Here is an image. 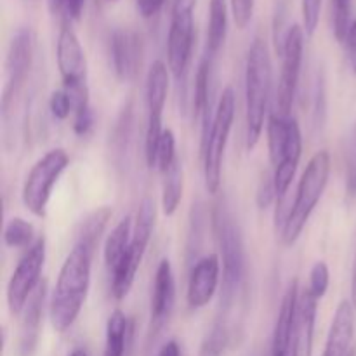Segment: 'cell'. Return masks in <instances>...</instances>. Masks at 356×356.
I'll use <instances>...</instances> for the list:
<instances>
[{
	"label": "cell",
	"instance_id": "277c9868",
	"mask_svg": "<svg viewBox=\"0 0 356 356\" xmlns=\"http://www.w3.org/2000/svg\"><path fill=\"white\" fill-rule=\"evenodd\" d=\"M329 176L330 155L329 152L322 149V152L315 153L306 165V170L299 179L294 204H292L287 218L284 219L280 238L285 247L294 245L299 240L306 222L309 221L316 204L320 202L327 184H329Z\"/></svg>",
	"mask_w": 356,
	"mask_h": 356
},
{
	"label": "cell",
	"instance_id": "f35d334b",
	"mask_svg": "<svg viewBox=\"0 0 356 356\" xmlns=\"http://www.w3.org/2000/svg\"><path fill=\"white\" fill-rule=\"evenodd\" d=\"M94 124V113L92 110L86 111V113H80L73 117V132L76 136H87L92 129Z\"/></svg>",
	"mask_w": 356,
	"mask_h": 356
},
{
	"label": "cell",
	"instance_id": "484cf974",
	"mask_svg": "<svg viewBox=\"0 0 356 356\" xmlns=\"http://www.w3.org/2000/svg\"><path fill=\"white\" fill-rule=\"evenodd\" d=\"M183 163L177 159L174 165L163 174L162 188V211L167 218L176 214L181 200H183Z\"/></svg>",
	"mask_w": 356,
	"mask_h": 356
},
{
	"label": "cell",
	"instance_id": "1f68e13d",
	"mask_svg": "<svg viewBox=\"0 0 356 356\" xmlns=\"http://www.w3.org/2000/svg\"><path fill=\"white\" fill-rule=\"evenodd\" d=\"M323 0H301L302 30L306 37H313L320 24V13H322Z\"/></svg>",
	"mask_w": 356,
	"mask_h": 356
},
{
	"label": "cell",
	"instance_id": "8d00e7d4",
	"mask_svg": "<svg viewBox=\"0 0 356 356\" xmlns=\"http://www.w3.org/2000/svg\"><path fill=\"white\" fill-rule=\"evenodd\" d=\"M344 49H346V58L350 63L351 72L356 75V19L351 21V26L348 30L346 38H344Z\"/></svg>",
	"mask_w": 356,
	"mask_h": 356
},
{
	"label": "cell",
	"instance_id": "83f0119b",
	"mask_svg": "<svg viewBox=\"0 0 356 356\" xmlns=\"http://www.w3.org/2000/svg\"><path fill=\"white\" fill-rule=\"evenodd\" d=\"M35 229L31 222L23 218H13L3 229V243L9 249H26L35 243Z\"/></svg>",
	"mask_w": 356,
	"mask_h": 356
},
{
	"label": "cell",
	"instance_id": "52a82bcc",
	"mask_svg": "<svg viewBox=\"0 0 356 356\" xmlns=\"http://www.w3.org/2000/svg\"><path fill=\"white\" fill-rule=\"evenodd\" d=\"M155 218H156V207L153 198L146 197L139 204L138 214H136L134 228H132V238L129 250L125 252L124 259L117 264L113 271H111V294L117 301L127 298L131 292L132 285H134L136 275H138L139 266L143 263L146 249L152 240L153 228H155Z\"/></svg>",
	"mask_w": 356,
	"mask_h": 356
},
{
	"label": "cell",
	"instance_id": "d590c367",
	"mask_svg": "<svg viewBox=\"0 0 356 356\" xmlns=\"http://www.w3.org/2000/svg\"><path fill=\"white\" fill-rule=\"evenodd\" d=\"M346 193L348 197H356V124L353 129V141H351V153L346 169Z\"/></svg>",
	"mask_w": 356,
	"mask_h": 356
},
{
	"label": "cell",
	"instance_id": "ffe728a7",
	"mask_svg": "<svg viewBox=\"0 0 356 356\" xmlns=\"http://www.w3.org/2000/svg\"><path fill=\"white\" fill-rule=\"evenodd\" d=\"M176 301V282L174 271L169 259L160 261L153 282L152 296V323L155 329H160L169 320Z\"/></svg>",
	"mask_w": 356,
	"mask_h": 356
},
{
	"label": "cell",
	"instance_id": "836d02e7",
	"mask_svg": "<svg viewBox=\"0 0 356 356\" xmlns=\"http://www.w3.org/2000/svg\"><path fill=\"white\" fill-rule=\"evenodd\" d=\"M49 110H51L52 117L56 120H66L70 113H73V103L72 97L68 96L65 89L54 90L49 97Z\"/></svg>",
	"mask_w": 356,
	"mask_h": 356
},
{
	"label": "cell",
	"instance_id": "4dcf8cb0",
	"mask_svg": "<svg viewBox=\"0 0 356 356\" xmlns=\"http://www.w3.org/2000/svg\"><path fill=\"white\" fill-rule=\"evenodd\" d=\"M329 284H330L329 266H327L323 261H318V263H315V266L312 268V271H309L308 289L313 292V296H315L316 299H322L323 296L327 294V291H329Z\"/></svg>",
	"mask_w": 356,
	"mask_h": 356
},
{
	"label": "cell",
	"instance_id": "b9f144b4",
	"mask_svg": "<svg viewBox=\"0 0 356 356\" xmlns=\"http://www.w3.org/2000/svg\"><path fill=\"white\" fill-rule=\"evenodd\" d=\"M350 301L356 312V257H355V266H353V277H351V299Z\"/></svg>",
	"mask_w": 356,
	"mask_h": 356
},
{
	"label": "cell",
	"instance_id": "ab89813d",
	"mask_svg": "<svg viewBox=\"0 0 356 356\" xmlns=\"http://www.w3.org/2000/svg\"><path fill=\"white\" fill-rule=\"evenodd\" d=\"M165 2L167 0H136V7L143 17H153L163 9Z\"/></svg>",
	"mask_w": 356,
	"mask_h": 356
},
{
	"label": "cell",
	"instance_id": "7bdbcfd3",
	"mask_svg": "<svg viewBox=\"0 0 356 356\" xmlns=\"http://www.w3.org/2000/svg\"><path fill=\"white\" fill-rule=\"evenodd\" d=\"M68 356H87V351L83 350V348H76V350H73Z\"/></svg>",
	"mask_w": 356,
	"mask_h": 356
},
{
	"label": "cell",
	"instance_id": "f1b7e54d",
	"mask_svg": "<svg viewBox=\"0 0 356 356\" xmlns=\"http://www.w3.org/2000/svg\"><path fill=\"white\" fill-rule=\"evenodd\" d=\"M177 160L176 155V136L170 129H165L160 138L159 146H156V155H155V167L162 174H165L174 162Z\"/></svg>",
	"mask_w": 356,
	"mask_h": 356
},
{
	"label": "cell",
	"instance_id": "f546056e",
	"mask_svg": "<svg viewBox=\"0 0 356 356\" xmlns=\"http://www.w3.org/2000/svg\"><path fill=\"white\" fill-rule=\"evenodd\" d=\"M351 26V0H332L334 37L343 44Z\"/></svg>",
	"mask_w": 356,
	"mask_h": 356
},
{
	"label": "cell",
	"instance_id": "2e32d148",
	"mask_svg": "<svg viewBox=\"0 0 356 356\" xmlns=\"http://www.w3.org/2000/svg\"><path fill=\"white\" fill-rule=\"evenodd\" d=\"M316 312H318V299L313 296V292L309 289L299 292L294 330H292L291 356H313Z\"/></svg>",
	"mask_w": 356,
	"mask_h": 356
},
{
	"label": "cell",
	"instance_id": "ee69618b",
	"mask_svg": "<svg viewBox=\"0 0 356 356\" xmlns=\"http://www.w3.org/2000/svg\"><path fill=\"white\" fill-rule=\"evenodd\" d=\"M348 356H356V348H351L350 355H348Z\"/></svg>",
	"mask_w": 356,
	"mask_h": 356
},
{
	"label": "cell",
	"instance_id": "d6986e66",
	"mask_svg": "<svg viewBox=\"0 0 356 356\" xmlns=\"http://www.w3.org/2000/svg\"><path fill=\"white\" fill-rule=\"evenodd\" d=\"M299 284L298 280L289 285L287 292L282 298L280 309H278L277 323L273 330L270 356H291L292 355V330H294L296 309H298Z\"/></svg>",
	"mask_w": 356,
	"mask_h": 356
},
{
	"label": "cell",
	"instance_id": "60d3db41",
	"mask_svg": "<svg viewBox=\"0 0 356 356\" xmlns=\"http://www.w3.org/2000/svg\"><path fill=\"white\" fill-rule=\"evenodd\" d=\"M159 356H181L179 344L176 341H169L167 344H163L162 350L159 351Z\"/></svg>",
	"mask_w": 356,
	"mask_h": 356
},
{
	"label": "cell",
	"instance_id": "ba28073f",
	"mask_svg": "<svg viewBox=\"0 0 356 356\" xmlns=\"http://www.w3.org/2000/svg\"><path fill=\"white\" fill-rule=\"evenodd\" d=\"M68 153L63 148H56L45 153L42 159H38L30 169L23 183L21 198H23L26 211L33 214L35 218H45L52 188L56 186L63 172L68 169Z\"/></svg>",
	"mask_w": 356,
	"mask_h": 356
},
{
	"label": "cell",
	"instance_id": "4fadbf2b",
	"mask_svg": "<svg viewBox=\"0 0 356 356\" xmlns=\"http://www.w3.org/2000/svg\"><path fill=\"white\" fill-rule=\"evenodd\" d=\"M305 30L299 24H292L285 31L282 40V72L277 89V113L291 117L292 104L301 75L302 51H305Z\"/></svg>",
	"mask_w": 356,
	"mask_h": 356
},
{
	"label": "cell",
	"instance_id": "7402d4cb",
	"mask_svg": "<svg viewBox=\"0 0 356 356\" xmlns=\"http://www.w3.org/2000/svg\"><path fill=\"white\" fill-rule=\"evenodd\" d=\"M212 56L204 54L200 65H198L197 75H195V90H193V113L195 117L202 118V139L207 136L211 129L212 118V68H214Z\"/></svg>",
	"mask_w": 356,
	"mask_h": 356
},
{
	"label": "cell",
	"instance_id": "6da1fadb",
	"mask_svg": "<svg viewBox=\"0 0 356 356\" xmlns=\"http://www.w3.org/2000/svg\"><path fill=\"white\" fill-rule=\"evenodd\" d=\"M94 250L75 243L66 256L49 302V316L56 332H65L79 318L90 287Z\"/></svg>",
	"mask_w": 356,
	"mask_h": 356
},
{
	"label": "cell",
	"instance_id": "5b68a950",
	"mask_svg": "<svg viewBox=\"0 0 356 356\" xmlns=\"http://www.w3.org/2000/svg\"><path fill=\"white\" fill-rule=\"evenodd\" d=\"M236 113V96L232 87L222 90L214 110L211 129L207 136L202 139V159H204V179L205 190L211 195H218L221 188L222 160L225 149L228 145L229 132Z\"/></svg>",
	"mask_w": 356,
	"mask_h": 356
},
{
	"label": "cell",
	"instance_id": "7a4b0ae2",
	"mask_svg": "<svg viewBox=\"0 0 356 356\" xmlns=\"http://www.w3.org/2000/svg\"><path fill=\"white\" fill-rule=\"evenodd\" d=\"M273 68L268 44L256 38L247 52L245 63V125L247 149H254L259 143L268 115V103L271 96Z\"/></svg>",
	"mask_w": 356,
	"mask_h": 356
},
{
	"label": "cell",
	"instance_id": "9c48e42d",
	"mask_svg": "<svg viewBox=\"0 0 356 356\" xmlns=\"http://www.w3.org/2000/svg\"><path fill=\"white\" fill-rule=\"evenodd\" d=\"M195 6L197 0H172L167 37V66L177 82H184L193 54Z\"/></svg>",
	"mask_w": 356,
	"mask_h": 356
},
{
	"label": "cell",
	"instance_id": "3957f363",
	"mask_svg": "<svg viewBox=\"0 0 356 356\" xmlns=\"http://www.w3.org/2000/svg\"><path fill=\"white\" fill-rule=\"evenodd\" d=\"M212 225L221 252L219 259L222 261L221 308L228 312L245 277V247H243L238 222L235 221V216L228 209L226 202H219L216 205Z\"/></svg>",
	"mask_w": 356,
	"mask_h": 356
},
{
	"label": "cell",
	"instance_id": "603a6c76",
	"mask_svg": "<svg viewBox=\"0 0 356 356\" xmlns=\"http://www.w3.org/2000/svg\"><path fill=\"white\" fill-rule=\"evenodd\" d=\"M228 9H232L228 0H209V24H207V44L205 54H219L225 45L226 33H228Z\"/></svg>",
	"mask_w": 356,
	"mask_h": 356
},
{
	"label": "cell",
	"instance_id": "e575fe53",
	"mask_svg": "<svg viewBox=\"0 0 356 356\" xmlns=\"http://www.w3.org/2000/svg\"><path fill=\"white\" fill-rule=\"evenodd\" d=\"M254 6H256V0H229L233 21L238 30H245L250 24L254 16Z\"/></svg>",
	"mask_w": 356,
	"mask_h": 356
},
{
	"label": "cell",
	"instance_id": "e0dca14e",
	"mask_svg": "<svg viewBox=\"0 0 356 356\" xmlns=\"http://www.w3.org/2000/svg\"><path fill=\"white\" fill-rule=\"evenodd\" d=\"M47 298V284L42 282L37 291L24 306L19 320V334H17V356H33L40 337L42 315Z\"/></svg>",
	"mask_w": 356,
	"mask_h": 356
},
{
	"label": "cell",
	"instance_id": "7c38bea8",
	"mask_svg": "<svg viewBox=\"0 0 356 356\" xmlns=\"http://www.w3.org/2000/svg\"><path fill=\"white\" fill-rule=\"evenodd\" d=\"M169 66L163 61H155L146 76V108H148V125L145 138V156L148 167H155L156 146L163 131V106L169 92Z\"/></svg>",
	"mask_w": 356,
	"mask_h": 356
},
{
	"label": "cell",
	"instance_id": "9a60e30c",
	"mask_svg": "<svg viewBox=\"0 0 356 356\" xmlns=\"http://www.w3.org/2000/svg\"><path fill=\"white\" fill-rule=\"evenodd\" d=\"M111 59L122 82H131L138 76L143 61V40L136 31L118 28L111 35Z\"/></svg>",
	"mask_w": 356,
	"mask_h": 356
},
{
	"label": "cell",
	"instance_id": "44dd1931",
	"mask_svg": "<svg viewBox=\"0 0 356 356\" xmlns=\"http://www.w3.org/2000/svg\"><path fill=\"white\" fill-rule=\"evenodd\" d=\"M355 336V308L351 301H341L334 313L322 356H348Z\"/></svg>",
	"mask_w": 356,
	"mask_h": 356
},
{
	"label": "cell",
	"instance_id": "4316f807",
	"mask_svg": "<svg viewBox=\"0 0 356 356\" xmlns=\"http://www.w3.org/2000/svg\"><path fill=\"white\" fill-rule=\"evenodd\" d=\"M129 336V320L122 309H115L106 322L104 356H125Z\"/></svg>",
	"mask_w": 356,
	"mask_h": 356
},
{
	"label": "cell",
	"instance_id": "5bb4252c",
	"mask_svg": "<svg viewBox=\"0 0 356 356\" xmlns=\"http://www.w3.org/2000/svg\"><path fill=\"white\" fill-rule=\"evenodd\" d=\"M221 278V259L216 254L202 257L191 268L188 278L186 302L190 309H202L212 301Z\"/></svg>",
	"mask_w": 356,
	"mask_h": 356
},
{
	"label": "cell",
	"instance_id": "f6af8a7d",
	"mask_svg": "<svg viewBox=\"0 0 356 356\" xmlns=\"http://www.w3.org/2000/svg\"><path fill=\"white\" fill-rule=\"evenodd\" d=\"M108 2H117V0H108Z\"/></svg>",
	"mask_w": 356,
	"mask_h": 356
},
{
	"label": "cell",
	"instance_id": "ac0fdd59",
	"mask_svg": "<svg viewBox=\"0 0 356 356\" xmlns=\"http://www.w3.org/2000/svg\"><path fill=\"white\" fill-rule=\"evenodd\" d=\"M301 155H302L301 129H299L298 120L292 118L287 143H285L280 160H278V163L275 165L273 176H271L273 177L275 191H277L278 200H282V198L287 195L289 188H291L292 181H294L296 177V172H298V165H299V160H301Z\"/></svg>",
	"mask_w": 356,
	"mask_h": 356
},
{
	"label": "cell",
	"instance_id": "74e56055",
	"mask_svg": "<svg viewBox=\"0 0 356 356\" xmlns=\"http://www.w3.org/2000/svg\"><path fill=\"white\" fill-rule=\"evenodd\" d=\"M275 198H277V191H275L273 177L264 179L263 183H261L259 190H257V205H259L261 209H268Z\"/></svg>",
	"mask_w": 356,
	"mask_h": 356
},
{
	"label": "cell",
	"instance_id": "d6a6232c",
	"mask_svg": "<svg viewBox=\"0 0 356 356\" xmlns=\"http://www.w3.org/2000/svg\"><path fill=\"white\" fill-rule=\"evenodd\" d=\"M87 0H49L51 9L63 17L65 23H73L82 17Z\"/></svg>",
	"mask_w": 356,
	"mask_h": 356
},
{
	"label": "cell",
	"instance_id": "30bf717a",
	"mask_svg": "<svg viewBox=\"0 0 356 356\" xmlns=\"http://www.w3.org/2000/svg\"><path fill=\"white\" fill-rule=\"evenodd\" d=\"M35 56V35L31 28L23 26L13 35L6 58V86L2 92V118L7 120L10 110L16 104L28 75Z\"/></svg>",
	"mask_w": 356,
	"mask_h": 356
},
{
	"label": "cell",
	"instance_id": "8fae6325",
	"mask_svg": "<svg viewBox=\"0 0 356 356\" xmlns=\"http://www.w3.org/2000/svg\"><path fill=\"white\" fill-rule=\"evenodd\" d=\"M45 264V238L38 236L33 245L24 252L10 275L7 284V306L13 316H19L33 292L42 284V270Z\"/></svg>",
	"mask_w": 356,
	"mask_h": 356
},
{
	"label": "cell",
	"instance_id": "d4e9b609",
	"mask_svg": "<svg viewBox=\"0 0 356 356\" xmlns=\"http://www.w3.org/2000/svg\"><path fill=\"white\" fill-rule=\"evenodd\" d=\"M111 214H113V212H111L110 207H101L96 209L94 212H90V214L80 222L79 228H76L75 243L87 247V249L96 252L97 245H99V240L101 236H103L104 228H106Z\"/></svg>",
	"mask_w": 356,
	"mask_h": 356
},
{
	"label": "cell",
	"instance_id": "8992f818",
	"mask_svg": "<svg viewBox=\"0 0 356 356\" xmlns=\"http://www.w3.org/2000/svg\"><path fill=\"white\" fill-rule=\"evenodd\" d=\"M56 59L63 80V89L72 97L73 117L92 110L89 103L86 52L72 23L63 21L58 35V45H56Z\"/></svg>",
	"mask_w": 356,
	"mask_h": 356
},
{
	"label": "cell",
	"instance_id": "cb8c5ba5",
	"mask_svg": "<svg viewBox=\"0 0 356 356\" xmlns=\"http://www.w3.org/2000/svg\"><path fill=\"white\" fill-rule=\"evenodd\" d=\"M132 222L131 216H125L120 222L113 228V232L108 235L106 242H104V263H106L108 271H113L117 264L124 259L125 252L129 250L132 238Z\"/></svg>",
	"mask_w": 356,
	"mask_h": 356
}]
</instances>
